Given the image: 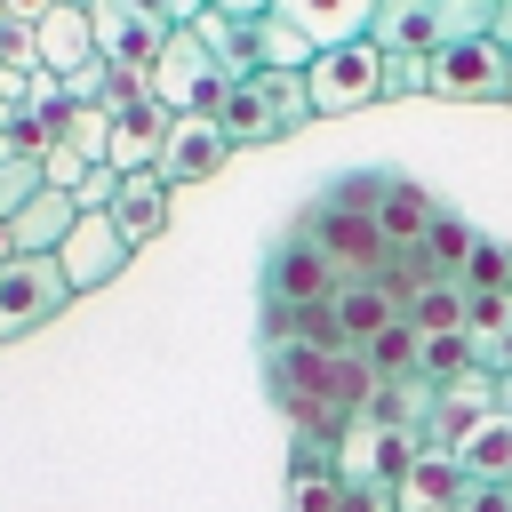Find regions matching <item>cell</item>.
Wrapping results in <instances>:
<instances>
[{
    "instance_id": "obj_23",
    "label": "cell",
    "mask_w": 512,
    "mask_h": 512,
    "mask_svg": "<svg viewBox=\"0 0 512 512\" xmlns=\"http://www.w3.org/2000/svg\"><path fill=\"white\" fill-rule=\"evenodd\" d=\"M472 240H480V232H472V224H456V216L440 208V216L424 224V240L408 248V272H440V280H456V264L472 256Z\"/></svg>"
},
{
    "instance_id": "obj_26",
    "label": "cell",
    "mask_w": 512,
    "mask_h": 512,
    "mask_svg": "<svg viewBox=\"0 0 512 512\" xmlns=\"http://www.w3.org/2000/svg\"><path fill=\"white\" fill-rule=\"evenodd\" d=\"M416 344H424V336H416L408 320H384V328L360 344V360L376 368V384H384V376H416Z\"/></svg>"
},
{
    "instance_id": "obj_9",
    "label": "cell",
    "mask_w": 512,
    "mask_h": 512,
    "mask_svg": "<svg viewBox=\"0 0 512 512\" xmlns=\"http://www.w3.org/2000/svg\"><path fill=\"white\" fill-rule=\"evenodd\" d=\"M64 304H72V288H64L56 256H0V344L48 328Z\"/></svg>"
},
{
    "instance_id": "obj_8",
    "label": "cell",
    "mask_w": 512,
    "mask_h": 512,
    "mask_svg": "<svg viewBox=\"0 0 512 512\" xmlns=\"http://www.w3.org/2000/svg\"><path fill=\"white\" fill-rule=\"evenodd\" d=\"M216 88H224V64L208 56V40H200L192 24H176L168 48L144 64V96H152L160 112H216Z\"/></svg>"
},
{
    "instance_id": "obj_35",
    "label": "cell",
    "mask_w": 512,
    "mask_h": 512,
    "mask_svg": "<svg viewBox=\"0 0 512 512\" xmlns=\"http://www.w3.org/2000/svg\"><path fill=\"white\" fill-rule=\"evenodd\" d=\"M64 8H88V0H64Z\"/></svg>"
},
{
    "instance_id": "obj_29",
    "label": "cell",
    "mask_w": 512,
    "mask_h": 512,
    "mask_svg": "<svg viewBox=\"0 0 512 512\" xmlns=\"http://www.w3.org/2000/svg\"><path fill=\"white\" fill-rule=\"evenodd\" d=\"M456 280H464V288H512V248H496V240H472V256L456 264Z\"/></svg>"
},
{
    "instance_id": "obj_2",
    "label": "cell",
    "mask_w": 512,
    "mask_h": 512,
    "mask_svg": "<svg viewBox=\"0 0 512 512\" xmlns=\"http://www.w3.org/2000/svg\"><path fill=\"white\" fill-rule=\"evenodd\" d=\"M488 16H496V0H376L368 40L384 56H440L448 40L488 32Z\"/></svg>"
},
{
    "instance_id": "obj_7",
    "label": "cell",
    "mask_w": 512,
    "mask_h": 512,
    "mask_svg": "<svg viewBox=\"0 0 512 512\" xmlns=\"http://www.w3.org/2000/svg\"><path fill=\"white\" fill-rule=\"evenodd\" d=\"M88 32H96V56L120 72V80H144V64L168 48L176 16L160 0H88Z\"/></svg>"
},
{
    "instance_id": "obj_25",
    "label": "cell",
    "mask_w": 512,
    "mask_h": 512,
    "mask_svg": "<svg viewBox=\"0 0 512 512\" xmlns=\"http://www.w3.org/2000/svg\"><path fill=\"white\" fill-rule=\"evenodd\" d=\"M48 184V168H40V144H0V224L32 200Z\"/></svg>"
},
{
    "instance_id": "obj_21",
    "label": "cell",
    "mask_w": 512,
    "mask_h": 512,
    "mask_svg": "<svg viewBox=\"0 0 512 512\" xmlns=\"http://www.w3.org/2000/svg\"><path fill=\"white\" fill-rule=\"evenodd\" d=\"M328 312L344 320L352 344H368L384 320H400V280H344V288L328 296Z\"/></svg>"
},
{
    "instance_id": "obj_5",
    "label": "cell",
    "mask_w": 512,
    "mask_h": 512,
    "mask_svg": "<svg viewBox=\"0 0 512 512\" xmlns=\"http://www.w3.org/2000/svg\"><path fill=\"white\" fill-rule=\"evenodd\" d=\"M304 96H312V120H336V112H368V104H384V48H376V40L312 48V64H304Z\"/></svg>"
},
{
    "instance_id": "obj_34",
    "label": "cell",
    "mask_w": 512,
    "mask_h": 512,
    "mask_svg": "<svg viewBox=\"0 0 512 512\" xmlns=\"http://www.w3.org/2000/svg\"><path fill=\"white\" fill-rule=\"evenodd\" d=\"M160 8H168V16H176V24H192V16H200V8H208V0H160Z\"/></svg>"
},
{
    "instance_id": "obj_3",
    "label": "cell",
    "mask_w": 512,
    "mask_h": 512,
    "mask_svg": "<svg viewBox=\"0 0 512 512\" xmlns=\"http://www.w3.org/2000/svg\"><path fill=\"white\" fill-rule=\"evenodd\" d=\"M424 96H440V104H512V48L496 32L448 40L440 56H424Z\"/></svg>"
},
{
    "instance_id": "obj_19",
    "label": "cell",
    "mask_w": 512,
    "mask_h": 512,
    "mask_svg": "<svg viewBox=\"0 0 512 512\" xmlns=\"http://www.w3.org/2000/svg\"><path fill=\"white\" fill-rule=\"evenodd\" d=\"M272 16L296 24L312 48H336V40H368L376 0H272Z\"/></svg>"
},
{
    "instance_id": "obj_18",
    "label": "cell",
    "mask_w": 512,
    "mask_h": 512,
    "mask_svg": "<svg viewBox=\"0 0 512 512\" xmlns=\"http://www.w3.org/2000/svg\"><path fill=\"white\" fill-rule=\"evenodd\" d=\"M448 456L464 464V480H480V488H512V416H504V408L472 416V424L456 432Z\"/></svg>"
},
{
    "instance_id": "obj_12",
    "label": "cell",
    "mask_w": 512,
    "mask_h": 512,
    "mask_svg": "<svg viewBox=\"0 0 512 512\" xmlns=\"http://www.w3.org/2000/svg\"><path fill=\"white\" fill-rule=\"evenodd\" d=\"M32 64H40L48 80H80V72H96L104 56H96V32H88V8L48 0V8L32 16Z\"/></svg>"
},
{
    "instance_id": "obj_15",
    "label": "cell",
    "mask_w": 512,
    "mask_h": 512,
    "mask_svg": "<svg viewBox=\"0 0 512 512\" xmlns=\"http://www.w3.org/2000/svg\"><path fill=\"white\" fill-rule=\"evenodd\" d=\"M168 208H176V192L152 176V168H136V176H120V192L104 200V216H112V232L128 240V248H152L160 232H168Z\"/></svg>"
},
{
    "instance_id": "obj_11",
    "label": "cell",
    "mask_w": 512,
    "mask_h": 512,
    "mask_svg": "<svg viewBox=\"0 0 512 512\" xmlns=\"http://www.w3.org/2000/svg\"><path fill=\"white\" fill-rule=\"evenodd\" d=\"M128 240L112 232V216L104 208H80L72 216V232H64V248H56V264H64V288L72 296H88V288H104V280H120L128 272Z\"/></svg>"
},
{
    "instance_id": "obj_24",
    "label": "cell",
    "mask_w": 512,
    "mask_h": 512,
    "mask_svg": "<svg viewBox=\"0 0 512 512\" xmlns=\"http://www.w3.org/2000/svg\"><path fill=\"white\" fill-rule=\"evenodd\" d=\"M56 144H64L72 160H88V168H96V160H104V144H112V104H96V96H88V104H64Z\"/></svg>"
},
{
    "instance_id": "obj_30",
    "label": "cell",
    "mask_w": 512,
    "mask_h": 512,
    "mask_svg": "<svg viewBox=\"0 0 512 512\" xmlns=\"http://www.w3.org/2000/svg\"><path fill=\"white\" fill-rule=\"evenodd\" d=\"M392 96H424V56H384V104Z\"/></svg>"
},
{
    "instance_id": "obj_28",
    "label": "cell",
    "mask_w": 512,
    "mask_h": 512,
    "mask_svg": "<svg viewBox=\"0 0 512 512\" xmlns=\"http://www.w3.org/2000/svg\"><path fill=\"white\" fill-rule=\"evenodd\" d=\"M464 336H512V288H464Z\"/></svg>"
},
{
    "instance_id": "obj_22",
    "label": "cell",
    "mask_w": 512,
    "mask_h": 512,
    "mask_svg": "<svg viewBox=\"0 0 512 512\" xmlns=\"http://www.w3.org/2000/svg\"><path fill=\"white\" fill-rule=\"evenodd\" d=\"M192 32H200V40H208V56L224 64V80H232V72H256V16L200 8V16H192Z\"/></svg>"
},
{
    "instance_id": "obj_14",
    "label": "cell",
    "mask_w": 512,
    "mask_h": 512,
    "mask_svg": "<svg viewBox=\"0 0 512 512\" xmlns=\"http://www.w3.org/2000/svg\"><path fill=\"white\" fill-rule=\"evenodd\" d=\"M160 136H168V112L144 96V80H128V88L112 96V144H104V168H120V176L152 168V160H160Z\"/></svg>"
},
{
    "instance_id": "obj_31",
    "label": "cell",
    "mask_w": 512,
    "mask_h": 512,
    "mask_svg": "<svg viewBox=\"0 0 512 512\" xmlns=\"http://www.w3.org/2000/svg\"><path fill=\"white\" fill-rule=\"evenodd\" d=\"M112 192H120V168H104V160H96V168H88V176L72 184V200H80V208H104Z\"/></svg>"
},
{
    "instance_id": "obj_16",
    "label": "cell",
    "mask_w": 512,
    "mask_h": 512,
    "mask_svg": "<svg viewBox=\"0 0 512 512\" xmlns=\"http://www.w3.org/2000/svg\"><path fill=\"white\" fill-rule=\"evenodd\" d=\"M464 464L448 456V448H416V464L392 480V512H456L464 504Z\"/></svg>"
},
{
    "instance_id": "obj_33",
    "label": "cell",
    "mask_w": 512,
    "mask_h": 512,
    "mask_svg": "<svg viewBox=\"0 0 512 512\" xmlns=\"http://www.w3.org/2000/svg\"><path fill=\"white\" fill-rule=\"evenodd\" d=\"M208 8H224V16H264L272 0H208Z\"/></svg>"
},
{
    "instance_id": "obj_20",
    "label": "cell",
    "mask_w": 512,
    "mask_h": 512,
    "mask_svg": "<svg viewBox=\"0 0 512 512\" xmlns=\"http://www.w3.org/2000/svg\"><path fill=\"white\" fill-rule=\"evenodd\" d=\"M400 320H408L416 336H456V328H464V280L408 272V280H400Z\"/></svg>"
},
{
    "instance_id": "obj_4",
    "label": "cell",
    "mask_w": 512,
    "mask_h": 512,
    "mask_svg": "<svg viewBox=\"0 0 512 512\" xmlns=\"http://www.w3.org/2000/svg\"><path fill=\"white\" fill-rule=\"evenodd\" d=\"M328 200H336V208H368V216H376V232L392 240V256H408V248L424 240V224L440 216V200H432L416 176H392V168H352Z\"/></svg>"
},
{
    "instance_id": "obj_32",
    "label": "cell",
    "mask_w": 512,
    "mask_h": 512,
    "mask_svg": "<svg viewBox=\"0 0 512 512\" xmlns=\"http://www.w3.org/2000/svg\"><path fill=\"white\" fill-rule=\"evenodd\" d=\"M488 32H496V40L512 48V0H496V16H488Z\"/></svg>"
},
{
    "instance_id": "obj_10",
    "label": "cell",
    "mask_w": 512,
    "mask_h": 512,
    "mask_svg": "<svg viewBox=\"0 0 512 512\" xmlns=\"http://www.w3.org/2000/svg\"><path fill=\"white\" fill-rule=\"evenodd\" d=\"M224 160H232V136L216 128V112H168V136H160V160H152V176H160L168 192L208 184Z\"/></svg>"
},
{
    "instance_id": "obj_27",
    "label": "cell",
    "mask_w": 512,
    "mask_h": 512,
    "mask_svg": "<svg viewBox=\"0 0 512 512\" xmlns=\"http://www.w3.org/2000/svg\"><path fill=\"white\" fill-rule=\"evenodd\" d=\"M464 368H472V336H464V328H456V336H424V344H416V376H424V384H456Z\"/></svg>"
},
{
    "instance_id": "obj_1",
    "label": "cell",
    "mask_w": 512,
    "mask_h": 512,
    "mask_svg": "<svg viewBox=\"0 0 512 512\" xmlns=\"http://www.w3.org/2000/svg\"><path fill=\"white\" fill-rule=\"evenodd\" d=\"M216 128L232 136V152H240V144H280V136L312 128L304 72H272V64H256V72H232V80L216 88Z\"/></svg>"
},
{
    "instance_id": "obj_13",
    "label": "cell",
    "mask_w": 512,
    "mask_h": 512,
    "mask_svg": "<svg viewBox=\"0 0 512 512\" xmlns=\"http://www.w3.org/2000/svg\"><path fill=\"white\" fill-rule=\"evenodd\" d=\"M344 288V272L304 240V232H288L272 256H264V304H328Z\"/></svg>"
},
{
    "instance_id": "obj_17",
    "label": "cell",
    "mask_w": 512,
    "mask_h": 512,
    "mask_svg": "<svg viewBox=\"0 0 512 512\" xmlns=\"http://www.w3.org/2000/svg\"><path fill=\"white\" fill-rule=\"evenodd\" d=\"M72 216H80V200L72 192H56V184H40L0 232H8V256H56L64 248V232H72Z\"/></svg>"
},
{
    "instance_id": "obj_6",
    "label": "cell",
    "mask_w": 512,
    "mask_h": 512,
    "mask_svg": "<svg viewBox=\"0 0 512 512\" xmlns=\"http://www.w3.org/2000/svg\"><path fill=\"white\" fill-rule=\"evenodd\" d=\"M296 232H304L344 280H392V240L376 232L368 208H336V200H320V208L296 216Z\"/></svg>"
}]
</instances>
